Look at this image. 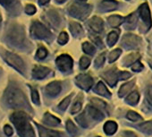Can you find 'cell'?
Wrapping results in <instances>:
<instances>
[{"mask_svg":"<svg viewBox=\"0 0 152 137\" xmlns=\"http://www.w3.org/2000/svg\"><path fill=\"white\" fill-rule=\"evenodd\" d=\"M11 120L15 124L18 133L22 137H34L33 129L29 122V118L24 112L17 111L12 115Z\"/></svg>","mask_w":152,"mask_h":137,"instance_id":"obj_1","label":"cell"},{"mask_svg":"<svg viewBox=\"0 0 152 137\" xmlns=\"http://www.w3.org/2000/svg\"><path fill=\"white\" fill-rule=\"evenodd\" d=\"M5 99L12 108H22L27 105V100L20 88L15 84H10L5 92Z\"/></svg>","mask_w":152,"mask_h":137,"instance_id":"obj_2","label":"cell"},{"mask_svg":"<svg viewBox=\"0 0 152 137\" xmlns=\"http://www.w3.org/2000/svg\"><path fill=\"white\" fill-rule=\"evenodd\" d=\"M7 40L14 45H21L24 40V32L23 28L18 25L11 26L7 32Z\"/></svg>","mask_w":152,"mask_h":137,"instance_id":"obj_3","label":"cell"},{"mask_svg":"<svg viewBox=\"0 0 152 137\" xmlns=\"http://www.w3.org/2000/svg\"><path fill=\"white\" fill-rule=\"evenodd\" d=\"M4 56H5L6 61L10 65L14 66L15 69H17L21 73H23V70H24V63H23V59L20 56H18L17 55H15L14 53L8 52V51H6L5 52Z\"/></svg>","mask_w":152,"mask_h":137,"instance_id":"obj_4","label":"cell"},{"mask_svg":"<svg viewBox=\"0 0 152 137\" xmlns=\"http://www.w3.org/2000/svg\"><path fill=\"white\" fill-rule=\"evenodd\" d=\"M31 33L38 39H45L50 35L49 31L39 22H34L31 26Z\"/></svg>","mask_w":152,"mask_h":137,"instance_id":"obj_5","label":"cell"},{"mask_svg":"<svg viewBox=\"0 0 152 137\" xmlns=\"http://www.w3.org/2000/svg\"><path fill=\"white\" fill-rule=\"evenodd\" d=\"M56 64L58 68L63 72H68L72 67V59L68 55H61L56 59Z\"/></svg>","mask_w":152,"mask_h":137,"instance_id":"obj_6","label":"cell"},{"mask_svg":"<svg viewBox=\"0 0 152 137\" xmlns=\"http://www.w3.org/2000/svg\"><path fill=\"white\" fill-rule=\"evenodd\" d=\"M69 12L72 15H73L75 17L83 19L84 16H86L89 14V9H88L87 6L74 4V5L70 7Z\"/></svg>","mask_w":152,"mask_h":137,"instance_id":"obj_7","label":"cell"},{"mask_svg":"<svg viewBox=\"0 0 152 137\" xmlns=\"http://www.w3.org/2000/svg\"><path fill=\"white\" fill-rule=\"evenodd\" d=\"M76 83L83 89L89 90L93 84V80L88 75H80L76 77Z\"/></svg>","mask_w":152,"mask_h":137,"instance_id":"obj_8","label":"cell"},{"mask_svg":"<svg viewBox=\"0 0 152 137\" xmlns=\"http://www.w3.org/2000/svg\"><path fill=\"white\" fill-rule=\"evenodd\" d=\"M140 15L142 18V20L146 23L148 25V28L151 26V15H150V10L147 3H144L143 5L140 6Z\"/></svg>","mask_w":152,"mask_h":137,"instance_id":"obj_9","label":"cell"},{"mask_svg":"<svg viewBox=\"0 0 152 137\" xmlns=\"http://www.w3.org/2000/svg\"><path fill=\"white\" fill-rule=\"evenodd\" d=\"M50 72V69L46 66H35L32 71V75L35 79H43Z\"/></svg>","mask_w":152,"mask_h":137,"instance_id":"obj_10","label":"cell"},{"mask_svg":"<svg viewBox=\"0 0 152 137\" xmlns=\"http://www.w3.org/2000/svg\"><path fill=\"white\" fill-rule=\"evenodd\" d=\"M89 25L95 32H100L103 30V21L98 16L91 18L89 22Z\"/></svg>","mask_w":152,"mask_h":137,"instance_id":"obj_11","label":"cell"},{"mask_svg":"<svg viewBox=\"0 0 152 137\" xmlns=\"http://www.w3.org/2000/svg\"><path fill=\"white\" fill-rule=\"evenodd\" d=\"M47 93L50 96H56L61 91V84L59 82H52L49 84H48L46 88Z\"/></svg>","mask_w":152,"mask_h":137,"instance_id":"obj_12","label":"cell"},{"mask_svg":"<svg viewBox=\"0 0 152 137\" xmlns=\"http://www.w3.org/2000/svg\"><path fill=\"white\" fill-rule=\"evenodd\" d=\"M124 42L128 45V46H132V47H135L136 45L139 44L140 42V40L138 37L134 36V35H132V34H128L126 36H124Z\"/></svg>","mask_w":152,"mask_h":137,"instance_id":"obj_13","label":"cell"},{"mask_svg":"<svg viewBox=\"0 0 152 137\" xmlns=\"http://www.w3.org/2000/svg\"><path fill=\"white\" fill-rule=\"evenodd\" d=\"M103 77L106 79V81L110 84V85H114L115 84H116V80L118 79L117 74L114 73L113 71H109L108 73H106L103 75Z\"/></svg>","mask_w":152,"mask_h":137,"instance_id":"obj_14","label":"cell"},{"mask_svg":"<svg viewBox=\"0 0 152 137\" xmlns=\"http://www.w3.org/2000/svg\"><path fill=\"white\" fill-rule=\"evenodd\" d=\"M107 22L109 23V24L112 27H117L124 22V19L120 15H112V16L108 17Z\"/></svg>","mask_w":152,"mask_h":137,"instance_id":"obj_15","label":"cell"},{"mask_svg":"<svg viewBox=\"0 0 152 137\" xmlns=\"http://www.w3.org/2000/svg\"><path fill=\"white\" fill-rule=\"evenodd\" d=\"M116 129H117V125L113 121H108L104 125V130L107 134H113L116 131Z\"/></svg>","mask_w":152,"mask_h":137,"instance_id":"obj_16","label":"cell"},{"mask_svg":"<svg viewBox=\"0 0 152 137\" xmlns=\"http://www.w3.org/2000/svg\"><path fill=\"white\" fill-rule=\"evenodd\" d=\"M102 7L104 9L111 11V10H114L117 7V2L115 1V0H103Z\"/></svg>","mask_w":152,"mask_h":137,"instance_id":"obj_17","label":"cell"},{"mask_svg":"<svg viewBox=\"0 0 152 137\" xmlns=\"http://www.w3.org/2000/svg\"><path fill=\"white\" fill-rule=\"evenodd\" d=\"M44 122L50 125H56L57 124L60 123V120L58 118L55 117L54 116L50 115L49 113H46L45 117H44Z\"/></svg>","mask_w":152,"mask_h":137,"instance_id":"obj_18","label":"cell"},{"mask_svg":"<svg viewBox=\"0 0 152 137\" xmlns=\"http://www.w3.org/2000/svg\"><path fill=\"white\" fill-rule=\"evenodd\" d=\"M88 111H89V114L91 115V117L95 118V119H102V114L99 110L96 109L95 108L93 107H88Z\"/></svg>","mask_w":152,"mask_h":137,"instance_id":"obj_19","label":"cell"},{"mask_svg":"<svg viewBox=\"0 0 152 137\" xmlns=\"http://www.w3.org/2000/svg\"><path fill=\"white\" fill-rule=\"evenodd\" d=\"M70 30H71L72 33L73 35H75V36L79 35L83 32L82 26L79 23H71V24H70Z\"/></svg>","mask_w":152,"mask_h":137,"instance_id":"obj_20","label":"cell"},{"mask_svg":"<svg viewBox=\"0 0 152 137\" xmlns=\"http://www.w3.org/2000/svg\"><path fill=\"white\" fill-rule=\"evenodd\" d=\"M96 92H97L99 94H100V95H105V96L110 95V92L107 91V87H106V86L104 85V84L101 83V82L98 84V85H97V87H96Z\"/></svg>","mask_w":152,"mask_h":137,"instance_id":"obj_21","label":"cell"},{"mask_svg":"<svg viewBox=\"0 0 152 137\" xmlns=\"http://www.w3.org/2000/svg\"><path fill=\"white\" fill-rule=\"evenodd\" d=\"M139 100V93L137 92H132L127 98L126 101L130 104H136Z\"/></svg>","mask_w":152,"mask_h":137,"instance_id":"obj_22","label":"cell"},{"mask_svg":"<svg viewBox=\"0 0 152 137\" xmlns=\"http://www.w3.org/2000/svg\"><path fill=\"white\" fill-rule=\"evenodd\" d=\"M117 39H118V34L117 32H111L108 36H107V44L109 46H113L116 41H117Z\"/></svg>","mask_w":152,"mask_h":137,"instance_id":"obj_23","label":"cell"},{"mask_svg":"<svg viewBox=\"0 0 152 137\" xmlns=\"http://www.w3.org/2000/svg\"><path fill=\"white\" fill-rule=\"evenodd\" d=\"M133 84H134V81H132L131 83H127V84H124V85L121 87L120 91H119V96L122 97L123 95H124V94H125V93L133 86Z\"/></svg>","mask_w":152,"mask_h":137,"instance_id":"obj_24","label":"cell"},{"mask_svg":"<svg viewBox=\"0 0 152 137\" xmlns=\"http://www.w3.org/2000/svg\"><path fill=\"white\" fill-rule=\"evenodd\" d=\"M121 49L120 48H116V49H115V50H113L110 54H109V56H108V60H109V62L110 63H113L114 61H115L118 57H119V56L121 55Z\"/></svg>","mask_w":152,"mask_h":137,"instance_id":"obj_25","label":"cell"},{"mask_svg":"<svg viewBox=\"0 0 152 137\" xmlns=\"http://www.w3.org/2000/svg\"><path fill=\"white\" fill-rule=\"evenodd\" d=\"M39 134L41 137H56V133H54L53 131H48L43 128H39Z\"/></svg>","mask_w":152,"mask_h":137,"instance_id":"obj_26","label":"cell"},{"mask_svg":"<svg viewBox=\"0 0 152 137\" xmlns=\"http://www.w3.org/2000/svg\"><path fill=\"white\" fill-rule=\"evenodd\" d=\"M83 51L85 53H88V54H93L94 51H95V48L92 44H91L90 42H84L83 44Z\"/></svg>","mask_w":152,"mask_h":137,"instance_id":"obj_27","label":"cell"},{"mask_svg":"<svg viewBox=\"0 0 152 137\" xmlns=\"http://www.w3.org/2000/svg\"><path fill=\"white\" fill-rule=\"evenodd\" d=\"M140 128L147 133H150L152 132V121H148V122H145L143 124H141L140 125Z\"/></svg>","mask_w":152,"mask_h":137,"instance_id":"obj_28","label":"cell"},{"mask_svg":"<svg viewBox=\"0 0 152 137\" xmlns=\"http://www.w3.org/2000/svg\"><path fill=\"white\" fill-rule=\"evenodd\" d=\"M91 64V59L87 56H83L80 61V66L82 69H86V68L90 65Z\"/></svg>","mask_w":152,"mask_h":137,"instance_id":"obj_29","label":"cell"},{"mask_svg":"<svg viewBox=\"0 0 152 137\" xmlns=\"http://www.w3.org/2000/svg\"><path fill=\"white\" fill-rule=\"evenodd\" d=\"M48 17H49V19H50V21H51V23H54V24H57V23H59V18H58V16H57V15L54 12V11H50V12H48Z\"/></svg>","mask_w":152,"mask_h":137,"instance_id":"obj_30","label":"cell"},{"mask_svg":"<svg viewBox=\"0 0 152 137\" xmlns=\"http://www.w3.org/2000/svg\"><path fill=\"white\" fill-rule=\"evenodd\" d=\"M68 34L65 32H61L60 33V35H59V37H58V43L59 44H61V45H64V44H65L67 41H68Z\"/></svg>","mask_w":152,"mask_h":137,"instance_id":"obj_31","label":"cell"},{"mask_svg":"<svg viewBox=\"0 0 152 137\" xmlns=\"http://www.w3.org/2000/svg\"><path fill=\"white\" fill-rule=\"evenodd\" d=\"M140 57L139 54H131L125 58V64H132L135 60H137Z\"/></svg>","mask_w":152,"mask_h":137,"instance_id":"obj_32","label":"cell"},{"mask_svg":"<svg viewBox=\"0 0 152 137\" xmlns=\"http://www.w3.org/2000/svg\"><path fill=\"white\" fill-rule=\"evenodd\" d=\"M47 55H48V51H47V49H46L45 48H43V47L39 48L38 49V51H37V56H38L39 59L45 58V57L47 56Z\"/></svg>","mask_w":152,"mask_h":137,"instance_id":"obj_33","label":"cell"},{"mask_svg":"<svg viewBox=\"0 0 152 137\" xmlns=\"http://www.w3.org/2000/svg\"><path fill=\"white\" fill-rule=\"evenodd\" d=\"M127 117L132 121H137V120L140 119V116L134 111H129L127 113Z\"/></svg>","mask_w":152,"mask_h":137,"instance_id":"obj_34","label":"cell"},{"mask_svg":"<svg viewBox=\"0 0 152 137\" xmlns=\"http://www.w3.org/2000/svg\"><path fill=\"white\" fill-rule=\"evenodd\" d=\"M66 128L67 130L70 132V133H76V131H77V128H76V126L73 125V123L71 121V120H68L67 121V124H66Z\"/></svg>","mask_w":152,"mask_h":137,"instance_id":"obj_35","label":"cell"},{"mask_svg":"<svg viewBox=\"0 0 152 137\" xmlns=\"http://www.w3.org/2000/svg\"><path fill=\"white\" fill-rule=\"evenodd\" d=\"M70 100H71V97L69 96V97H67V98H65L60 104H59V108L60 109H62V110H64V109H65L66 108H67V106L69 105V103H70Z\"/></svg>","mask_w":152,"mask_h":137,"instance_id":"obj_36","label":"cell"},{"mask_svg":"<svg viewBox=\"0 0 152 137\" xmlns=\"http://www.w3.org/2000/svg\"><path fill=\"white\" fill-rule=\"evenodd\" d=\"M25 12L26 14L31 15H34L36 13V7L33 6V5H27L26 7H25Z\"/></svg>","mask_w":152,"mask_h":137,"instance_id":"obj_37","label":"cell"},{"mask_svg":"<svg viewBox=\"0 0 152 137\" xmlns=\"http://www.w3.org/2000/svg\"><path fill=\"white\" fill-rule=\"evenodd\" d=\"M31 98L35 104H39V93L36 90L31 91Z\"/></svg>","mask_w":152,"mask_h":137,"instance_id":"obj_38","label":"cell"},{"mask_svg":"<svg viewBox=\"0 0 152 137\" xmlns=\"http://www.w3.org/2000/svg\"><path fill=\"white\" fill-rule=\"evenodd\" d=\"M143 68V65L140 63V62H136L135 64H132V69L135 72H139V71H141Z\"/></svg>","mask_w":152,"mask_h":137,"instance_id":"obj_39","label":"cell"},{"mask_svg":"<svg viewBox=\"0 0 152 137\" xmlns=\"http://www.w3.org/2000/svg\"><path fill=\"white\" fill-rule=\"evenodd\" d=\"M82 108V103L81 102H75V104L72 106V113H77L78 111H80V109Z\"/></svg>","mask_w":152,"mask_h":137,"instance_id":"obj_40","label":"cell"},{"mask_svg":"<svg viewBox=\"0 0 152 137\" xmlns=\"http://www.w3.org/2000/svg\"><path fill=\"white\" fill-rule=\"evenodd\" d=\"M117 76H118V79L125 80V79H128L131 76V75L128 72H119L117 74Z\"/></svg>","mask_w":152,"mask_h":137,"instance_id":"obj_41","label":"cell"},{"mask_svg":"<svg viewBox=\"0 0 152 137\" xmlns=\"http://www.w3.org/2000/svg\"><path fill=\"white\" fill-rule=\"evenodd\" d=\"M104 60H105V54H102L100 56H99L95 61V64L97 66H100L103 63H104Z\"/></svg>","mask_w":152,"mask_h":137,"instance_id":"obj_42","label":"cell"},{"mask_svg":"<svg viewBox=\"0 0 152 137\" xmlns=\"http://www.w3.org/2000/svg\"><path fill=\"white\" fill-rule=\"evenodd\" d=\"M127 22H128V23H134L136 21H137V17H136V15L133 13V14H132V15H130L128 17H127Z\"/></svg>","mask_w":152,"mask_h":137,"instance_id":"obj_43","label":"cell"},{"mask_svg":"<svg viewBox=\"0 0 152 137\" xmlns=\"http://www.w3.org/2000/svg\"><path fill=\"white\" fill-rule=\"evenodd\" d=\"M91 101L96 105V106H98V107H99V108H105L106 107V105H105V103L103 102V101H101V100H97V99H92L91 100Z\"/></svg>","mask_w":152,"mask_h":137,"instance_id":"obj_44","label":"cell"},{"mask_svg":"<svg viewBox=\"0 0 152 137\" xmlns=\"http://www.w3.org/2000/svg\"><path fill=\"white\" fill-rule=\"evenodd\" d=\"M4 131H5V133L7 135V136H11L13 134V129L12 127L9 125H7L5 127H4Z\"/></svg>","mask_w":152,"mask_h":137,"instance_id":"obj_45","label":"cell"},{"mask_svg":"<svg viewBox=\"0 0 152 137\" xmlns=\"http://www.w3.org/2000/svg\"><path fill=\"white\" fill-rule=\"evenodd\" d=\"M148 100L149 103L152 105V86L148 88Z\"/></svg>","mask_w":152,"mask_h":137,"instance_id":"obj_46","label":"cell"},{"mask_svg":"<svg viewBox=\"0 0 152 137\" xmlns=\"http://www.w3.org/2000/svg\"><path fill=\"white\" fill-rule=\"evenodd\" d=\"M125 137H136V135L132 132H126L125 133Z\"/></svg>","mask_w":152,"mask_h":137,"instance_id":"obj_47","label":"cell"},{"mask_svg":"<svg viewBox=\"0 0 152 137\" xmlns=\"http://www.w3.org/2000/svg\"><path fill=\"white\" fill-rule=\"evenodd\" d=\"M39 2L40 5H46L49 2V0H39Z\"/></svg>","mask_w":152,"mask_h":137,"instance_id":"obj_48","label":"cell"},{"mask_svg":"<svg viewBox=\"0 0 152 137\" xmlns=\"http://www.w3.org/2000/svg\"><path fill=\"white\" fill-rule=\"evenodd\" d=\"M11 0H0V3L3 4V5H7V4H9Z\"/></svg>","mask_w":152,"mask_h":137,"instance_id":"obj_49","label":"cell"},{"mask_svg":"<svg viewBox=\"0 0 152 137\" xmlns=\"http://www.w3.org/2000/svg\"><path fill=\"white\" fill-rule=\"evenodd\" d=\"M56 1H57L58 3H63V2L64 1V0H56Z\"/></svg>","mask_w":152,"mask_h":137,"instance_id":"obj_50","label":"cell"},{"mask_svg":"<svg viewBox=\"0 0 152 137\" xmlns=\"http://www.w3.org/2000/svg\"><path fill=\"white\" fill-rule=\"evenodd\" d=\"M1 23H2V16L0 15V25H1Z\"/></svg>","mask_w":152,"mask_h":137,"instance_id":"obj_51","label":"cell"},{"mask_svg":"<svg viewBox=\"0 0 152 137\" xmlns=\"http://www.w3.org/2000/svg\"><path fill=\"white\" fill-rule=\"evenodd\" d=\"M81 1H84V0H81Z\"/></svg>","mask_w":152,"mask_h":137,"instance_id":"obj_52","label":"cell"}]
</instances>
